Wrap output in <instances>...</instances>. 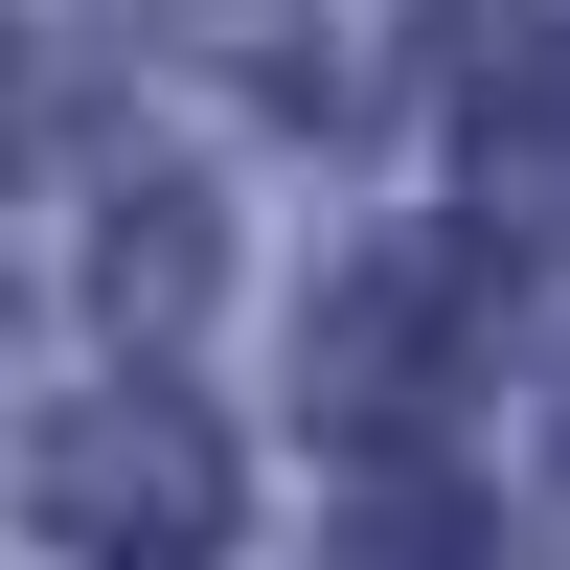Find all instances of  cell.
<instances>
[{"mask_svg":"<svg viewBox=\"0 0 570 570\" xmlns=\"http://www.w3.org/2000/svg\"><path fill=\"white\" fill-rule=\"evenodd\" d=\"M320 434H434L456 389H480V252H434V228H389V252L320 274Z\"/></svg>","mask_w":570,"mask_h":570,"instance_id":"cell-1","label":"cell"},{"mask_svg":"<svg viewBox=\"0 0 570 570\" xmlns=\"http://www.w3.org/2000/svg\"><path fill=\"white\" fill-rule=\"evenodd\" d=\"M46 525L115 548V570H206L228 548V434L183 389H91L69 434H46Z\"/></svg>","mask_w":570,"mask_h":570,"instance_id":"cell-2","label":"cell"},{"mask_svg":"<svg viewBox=\"0 0 570 570\" xmlns=\"http://www.w3.org/2000/svg\"><path fill=\"white\" fill-rule=\"evenodd\" d=\"M343 570H525V548H502L456 480H389V502H343Z\"/></svg>","mask_w":570,"mask_h":570,"instance_id":"cell-3","label":"cell"},{"mask_svg":"<svg viewBox=\"0 0 570 570\" xmlns=\"http://www.w3.org/2000/svg\"><path fill=\"white\" fill-rule=\"evenodd\" d=\"M502 206L570 228V91H525V69H502Z\"/></svg>","mask_w":570,"mask_h":570,"instance_id":"cell-4","label":"cell"},{"mask_svg":"<svg viewBox=\"0 0 570 570\" xmlns=\"http://www.w3.org/2000/svg\"><path fill=\"white\" fill-rule=\"evenodd\" d=\"M548 456H570V411H548Z\"/></svg>","mask_w":570,"mask_h":570,"instance_id":"cell-5","label":"cell"}]
</instances>
